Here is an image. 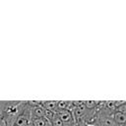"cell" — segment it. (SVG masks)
<instances>
[{
  "mask_svg": "<svg viewBox=\"0 0 126 126\" xmlns=\"http://www.w3.org/2000/svg\"><path fill=\"white\" fill-rule=\"evenodd\" d=\"M19 102H7L3 107L0 108V120L5 126H12L15 117L18 113Z\"/></svg>",
  "mask_w": 126,
  "mask_h": 126,
  "instance_id": "obj_1",
  "label": "cell"
},
{
  "mask_svg": "<svg viewBox=\"0 0 126 126\" xmlns=\"http://www.w3.org/2000/svg\"><path fill=\"white\" fill-rule=\"evenodd\" d=\"M31 122V104L29 101H20L18 113L12 126H29Z\"/></svg>",
  "mask_w": 126,
  "mask_h": 126,
  "instance_id": "obj_2",
  "label": "cell"
},
{
  "mask_svg": "<svg viewBox=\"0 0 126 126\" xmlns=\"http://www.w3.org/2000/svg\"><path fill=\"white\" fill-rule=\"evenodd\" d=\"M31 104V118H41L44 117L45 109L41 106L38 100H30Z\"/></svg>",
  "mask_w": 126,
  "mask_h": 126,
  "instance_id": "obj_3",
  "label": "cell"
},
{
  "mask_svg": "<svg viewBox=\"0 0 126 126\" xmlns=\"http://www.w3.org/2000/svg\"><path fill=\"white\" fill-rule=\"evenodd\" d=\"M56 114L66 126H72L76 123L75 119H74V116H73V113H72V110H69V109L57 110Z\"/></svg>",
  "mask_w": 126,
  "mask_h": 126,
  "instance_id": "obj_4",
  "label": "cell"
},
{
  "mask_svg": "<svg viewBox=\"0 0 126 126\" xmlns=\"http://www.w3.org/2000/svg\"><path fill=\"white\" fill-rule=\"evenodd\" d=\"M111 116L117 126H126V114L125 113L115 110L112 112Z\"/></svg>",
  "mask_w": 126,
  "mask_h": 126,
  "instance_id": "obj_5",
  "label": "cell"
},
{
  "mask_svg": "<svg viewBox=\"0 0 126 126\" xmlns=\"http://www.w3.org/2000/svg\"><path fill=\"white\" fill-rule=\"evenodd\" d=\"M39 102L45 110H51V111L56 112V110H57V100H40Z\"/></svg>",
  "mask_w": 126,
  "mask_h": 126,
  "instance_id": "obj_6",
  "label": "cell"
},
{
  "mask_svg": "<svg viewBox=\"0 0 126 126\" xmlns=\"http://www.w3.org/2000/svg\"><path fill=\"white\" fill-rule=\"evenodd\" d=\"M49 122L44 118H31V122L29 126H48Z\"/></svg>",
  "mask_w": 126,
  "mask_h": 126,
  "instance_id": "obj_7",
  "label": "cell"
},
{
  "mask_svg": "<svg viewBox=\"0 0 126 126\" xmlns=\"http://www.w3.org/2000/svg\"><path fill=\"white\" fill-rule=\"evenodd\" d=\"M72 126H87V125H85V124H83V123H75V124L72 125Z\"/></svg>",
  "mask_w": 126,
  "mask_h": 126,
  "instance_id": "obj_8",
  "label": "cell"
},
{
  "mask_svg": "<svg viewBox=\"0 0 126 126\" xmlns=\"http://www.w3.org/2000/svg\"><path fill=\"white\" fill-rule=\"evenodd\" d=\"M48 126H50V124H49V125H48Z\"/></svg>",
  "mask_w": 126,
  "mask_h": 126,
  "instance_id": "obj_9",
  "label": "cell"
}]
</instances>
